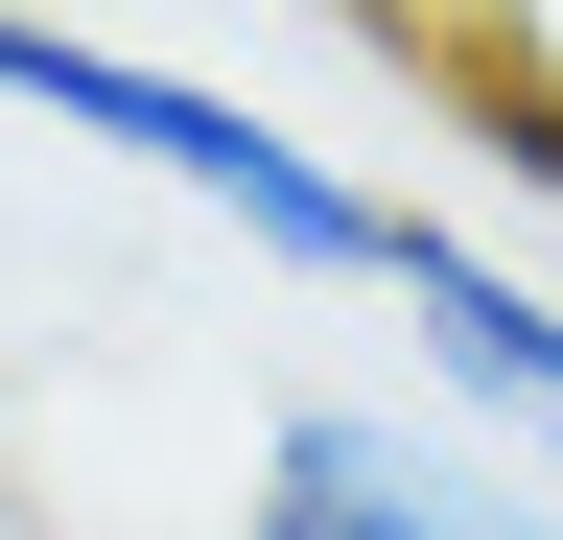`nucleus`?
<instances>
[{"mask_svg": "<svg viewBox=\"0 0 563 540\" xmlns=\"http://www.w3.org/2000/svg\"><path fill=\"white\" fill-rule=\"evenodd\" d=\"M0 118H47V142L141 165L165 212H211L235 258H282V283H376V258H399V188H376V165H329L306 118H258V95L165 71V47L47 24V0H0Z\"/></svg>", "mask_w": 563, "mask_h": 540, "instance_id": "f257e3e1", "label": "nucleus"}, {"mask_svg": "<svg viewBox=\"0 0 563 540\" xmlns=\"http://www.w3.org/2000/svg\"><path fill=\"white\" fill-rule=\"evenodd\" d=\"M235 540H563V494L517 447L470 423L446 376H329V399H282L258 470H235Z\"/></svg>", "mask_w": 563, "mask_h": 540, "instance_id": "f03ea898", "label": "nucleus"}, {"mask_svg": "<svg viewBox=\"0 0 563 540\" xmlns=\"http://www.w3.org/2000/svg\"><path fill=\"white\" fill-rule=\"evenodd\" d=\"M376 306L422 329V376H446L470 423H493V447L563 494V283H540V258H517V235H470V212H399Z\"/></svg>", "mask_w": 563, "mask_h": 540, "instance_id": "7ed1b4c3", "label": "nucleus"}, {"mask_svg": "<svg viewBox=\"0 0 563 540\" xmlns=\"http://www.w3.org/2000/svg\"><path fill=\"white\" fill-rule=\"evenodd\" d=\"M306 24H352V47H446V0H306Z\"/></svg>", "mask_w": 563, "mask_h": 540, "instance_id": "20e7f679", "label": "nucleus"}]
</instances>
